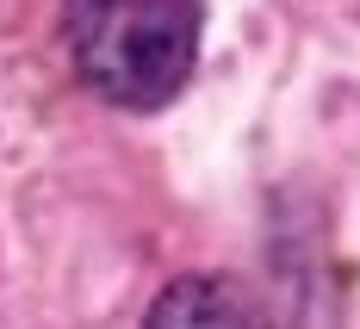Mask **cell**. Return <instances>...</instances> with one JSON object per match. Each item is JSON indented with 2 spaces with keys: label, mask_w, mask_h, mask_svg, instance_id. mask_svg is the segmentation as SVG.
<instances>
[{
  "label": "cell",
  "mask_w": 360,
  "mask_h": 329,
  "mask_svg": "<svg viewBox=\"0 0 360 329\" xmlns=\"http://www.w3.org/2000/svg\"><path fill=\"white\" fill-rule=\"evenodd\" d=\"M205 0H69L81 81L124 112H162L199 56Z\"/></svg>",
  "instance_id": "obj_1"
}]
</instances>
